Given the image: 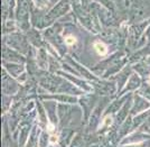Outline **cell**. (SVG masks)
<instances>
[{
  "mask_svg": "<svg viewBox=\"0 0 150 147\" xmlns=\"http://www.w3.org/2000/svg\"><path fill=\"white\" fill-rule=\"evenodd\" d=\"M94 48H95V51L98 54H100V55H105L106 53H108V48H106V46L103 43H101V42H96L95 44H94Z\"/></svg>",
  "mask_w": 150,
  "mask_h": 147,
  "instance_id": "1",
  "label": "cell"
},
{
  "mask_svg": "<svg viewBox=\"0 0 150 147\" xmlns=\"http://www.w3.org/2000/svg\"><path fill=\"white\" fill-rule=\"evenodd\" d=\"M75 42H76V40H75V38L72 36V35H69V36L65 38V43H66L67 45H73Z\"/></svg>",
  "mask_w": 150,
  "mask_h": 147,
  "instance_id": "3",
  "label": "cell"
},
{
  "mask_svg": "<svg viewBox=\"0 0 150 147\" xmlns=\"http://www.w3.org/2000/svg\"><path fill=\"white\" fill-rule=\"evenodd\" d=\"M105 122H106V124H109V125H110V124H111V122H112V120H111V118H110V117H106Z\"/></svg>",
  "mask_w": 150,
  "mask_h": 147,
  "instance_id": "4",
  "label": "cell"
},
{
  "mask_svg": "<svg viewBox=\"0 0 150 147\" xmlns=\"http://www.w3.org/2000/svg\"><path fill=\"white\" fill-rule=\"evenodd\" d=\"M50 141H52V143H54V141H57V137H54V136H53V137L50 138Z\"/></svg>",
  "mask_w": 150,
  "mask_h": 147,
  "instance_id": "5",
  "label": "cell"
},
{
  "mask_svg": "<svg viewBox=\"0 0 150 147\" xmlns=\"http://www.w3.org/2000/svg\"><path fill=\"white\" fill-rule=\"evenodd\" d=\"M48 1L50 0H34V4L38 9H44L48 6Z\"/></svg>",
  "mask_w": 150,
  "mask_h": 147,
  "instance_id": "2",
  "label": "cell"
}]
</instances>
